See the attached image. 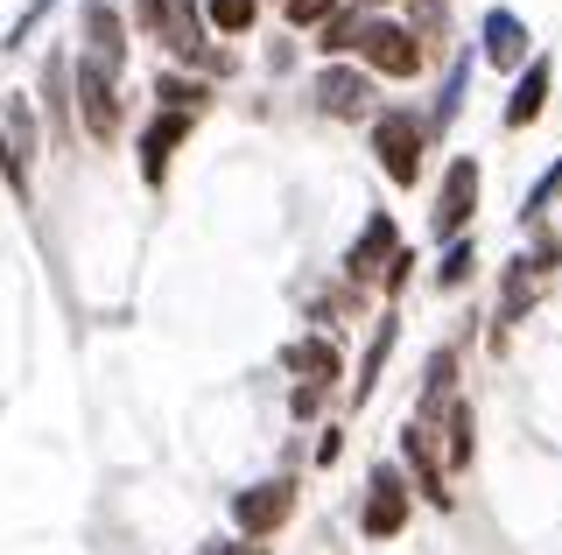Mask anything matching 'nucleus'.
Instances as JSON below:
<instances>
[{"instance_id": "nucleus-13", "label": "nucleus", "mask_w": 562, "mask_h": 555, "mask_svg": "<svg viewBox=\"0 0 562 555\" xmlns=\"http://www.w3.org/2000/svg\"><path fill=\"white\" fill-rule=\"evenodd\" d=\"M155 92H162V106H169V113H183V106L198 113V106H204V84H198V78H162Z\"/></svg>"}, {"instance_id": "nucleus-2", "label": "nucleus", "mask_w": 562, "mask_h": 555, "mask_svg": "<svg viewBox=\"0 0 562 555\" xmlns=\"http://www.w3.org/2000/svg\"><path fill=\"white\" fill-rule=\"evenodd\" d=\"M373 141H380V162H386V177H394V183H415L422 177V127H415L408 113H386Z\"/></svg>"}, {"instance_id": "nucleus-9", "label": "nucleus", "mask_w": 562, "mask_h": 555, "mask_svg": "<svg viewBox=\"0 0 562 555\" xmlns=\"http://www.w3.org/2000/svg\"><path fill=\"white\" fill-rule=\"evenodd\" d=\"M289 366H295V380H303L310 394H324L330 380H338V344H324V338H303L289 352Z\"/></svg>"}, {"instance_id": "nucleus-10", "label": "nucleus", "mask_w": 562, "mask_h": 555, "mask_svg": "<svg viewBox=\"0 0 562 555\" xmlns=\"http://www.w3.org/2000/svg\"><path fill=\"white\" fill-rule=\"evenodd\" d=\"M471 197H479V169L457 162L450 183H443V204H436V233H457V225H464V212H471Z\"/></svg>"}, {"instance_id": "nucleus-12", "label": "nucleus", "mask_w": 562, "mask_h": 555, "mask_svg": "<svg viewBox=\"0 0 562 555\" xmlns=\"http://www.w3.org/2000/svg\"><path fill=\"white\" fill-rule=\"evenodd\" d=\"M316 99H324V113H366V78L359 71H324L316 78Z\"/></svg>"}, {"instance_id": "nucleus-14", "label": "nucleus", "mask_w": 562, "mask_h": 555, "mask_svg": "<svg viewBox=\"0 0 562 555\" xmlns=\"http://www.w3.org/2000/svg\"><path fill=\"white\" fill-rule=\"evenodd\" d=\"M211 22H218L225 36H246V29H254V0H211Z\"/></svg>"}, {"instance_id": "nucleus-7", "label": "nucleus", "mask_w": 562, "mask_h": 555, "mask_svg": "<svg viewBox=\"0 0 562 555\" xmlns=\"http://www.w3.org/2000/svg\"><path fill=\"white\" fill-rule=\"evenodd\" d=\"M183 134H190L183 113H162L148 134H140V177H148V183H162V162H169V148L183 141Z\"/></svg>"}, {"instance_id": "nucleus-1", "label": "nucleus", "mask_w": 562, "mask_h": 555, "mask_svg": "<svg viewBox=\"0 0 562 555\" xmlns=\"http://www.w3.org/2000/svg\"><path fill=\"white\" fill-rule=\"evenodd\" d=\"M295 513V485L289 478H268V485H246V492L233 499V520L246 534H274L281 520Z\"/></svg>"}, {"instance_id": "nucleus-6", "label": "nucleus", "mask_w": 562, "mask_h": 555, "mask_svg": "<svg viewBox=\"0 0 562 555\" xmlns=\"http://www.w3.org/2000/svg\"><path fill=\"white\" fill-rule=\"evenodd\" d=\"M78 99H85V120H92V134H99V141H113V127H120V106H113V71L85 64V71H78Z\"/></svg>"}, {"instance_id": "nucleus-16", "label": "nucleus", "mask_w": 562, "mask_h": 555, "mask_svg": "<svg viewBox=\"0 0 562 555\" xmlns=\"http://www.w3.org/2000/svg\"><path fill=\"white\" fill-rule=\"evenodd\" d=\"M324 14H330V0H289V22L295 29H303V22H324Z\"/></svg>"}, {"instance_id": "nucleus-15", "label": "nucleus", "mask_w": 562, "mask_h": 555, "mask_svg": "<svg viewBox=\"0 0 562 555\" xmlns=\"http://www.w3.org/2000/svg\"><path fill=\"white\" fill-rule=\"evenodd\" d=\"M471 260H479V253H471L464 239H457V247L443 253V268H436V274H443V288H457V282H464V274H471Z\"/></svg>"}, {"instance_id": "nucleus-11", "label": "nucleus", "mask_w": 562, "mask_h": 555, "mask_svg": "<svg viewBox=\"0 0 562 555\" xmlns=\"http://www.w3.org/2000/svg\"><path fill=\"white\" fill-rule=\"evenodd\" d=\"M485 57H492V64H520V57H527V29H520L506 8L485 14Z\"/></svg>"}, {"instance_id": "nucleus-8", "label": "nucleus", "mask_w": 562, "mask_h": 555, "mask_svg": "<svg viewBox=\"0 0 562 555\" xmlns=\"http://www.w3.org/2000/svg\"><path fill=\"white\" fill-rule=\"evenodd\" d=\"M541 106H549V57H535V64H527V78L514 84V99H506V127L541 120Z\"/></svg>"}, {"instance_id": "nucleus-3", "label": "nucleus", "mask_w": 562, "mask_h": 555, "mask_svg": "<svg viewBox=\"0 0 562 555\" xmlns=\"http://www.w3.org/2000/svg\"><path fill=\"white\" fill-rule=\"evenodd\" d=\"M401 520H408V485L380 464V472L366 478V534L386 542V534H401Z\"/></svg>"}, {"instance_id": "nucleus-4", "label": "nucleus", "mask_w": 562, "mask_h": 555, "mask_svg": "<svg viewBox=\"0 0 562 555\" xmlns=\"http://www.w3.org/2000/svg\"><path fill=\"white\" fill-rule=\"evenodd\" d=\"M366 57H373V71H386V78H415L422 43L394 22H366Z\"/></svg>"}, {"instance_id": "nucleus-5", "label": "nucleus", "mask_w": 562, "mask_h": 555, "mask_svg": "<svg viewBox=\"0 0 562 555\" xmlns=\"http://www.w3.org/2000/svg\"><path fill=\"white\" fill-rule=\"evenodd\" d=\"M386 260H401V253H394V218H386V212H373V218H366V233H359V247H351V260H345V268H351V282H373V274L386 268Z\"/></svg>"}, {"instance_id": "nucleus-17", "label": "nucleus", "mask_w": 562, "mask_h": 555, "mask_svg": "<svg viewBox=\"0 0 562 555\" xmlns=\"http://www.w3.org/2000/svg\"><path fill=\"white\" fill-rule=\"evenodd\" d=\"M211 555H254V548H211Z\"/></svg>"}]
</instances>
